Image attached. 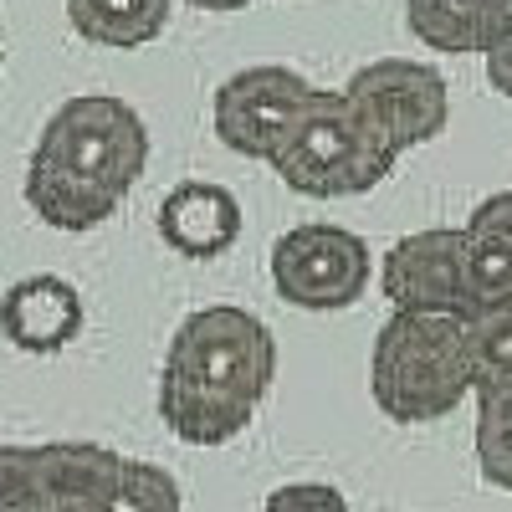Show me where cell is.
I'll return each instance as SVG.
<instances>
[{
	"label": "cell",
	"instance_id": "obj_4",
	"mask_svg": "<svg viewBox=\"0 0 512 512\" xmlns=\"http://www.w3.org/2000/svg\"><path fill=\"white\" fill-rule=\"evenodd\" d=\"M400 144L349 98V88H313L272 159L277 180L308 200L369 195L395 169Z\"/></svg>",
	"mask_w": 512,
	"mask_h": 512
},
{
	"label": "cell",
	"instance_id": "obj_7",
	"mask_svg": "<svg viewBox=\"0 0 512 512\" xmlns=\"http://www.w3.org/2000/svg\"><path fill=\"white\" fill-rule=\"evenodd\" d=\"M349 98L405 149L415 144H431L446 118H451V93H446V77L436 67H425L415 57H379L364 62L349 82Z\"/></svg>",
	"mask_w": 512,
	"mask_h": 512
},
{
	"label": "cell",
	"instance_id": "obj_2",
	"mask_svg": "<svg viewBox=\"0 0 512 512\" xmlns=\"http://www.w3.org/2000/svg\"><path fill=\"white\" fill-rule=\"evenodd\" d=\"M277 379L272 328L236 308H195L164 349L159 415L185 446H226L262 410Z\"/></svg>",
	"mask_w": 512,
	"mask_h": 512
},
{
	"label": "cell",
	"instance_id": "obj_11",
	"mask_svg": "<svg viewBox=\"0 0 512 512\" xmlns=\"http://www.w3.org/2000/svg\"><path fill=\"white\" fill-rule=\"evenodd\" d=\"M461 267L466 297L477 308L512 303V190L487 195L461 226Z\"/></svg>",
	"mask_w": 512,
	"mask_h": 512
},
{
	"label": "cell",
	"instance_id": "obj_5",
	"mask_svg": "<svg viewBox=\"0 0 512 512\" xmlns=\"http://www.w3.org/2000/svg\"><path fill=\"white\" fill-rule=\"evenodd\" d=\"M374 282V251L364 236L333 221H308L277 236L272 246V287L282 303L303 313L354 308Z\"/></svg>",
	"mask_w": 512,
	"mask_h": 512
},
{
	"label": "cell",
	"instance_id": "obj_18",
	"mask_svg": "<svg viewBox=\"0 0 512 512\" xmlns=\"http://www.w3.org/2000/svg\"><path fill=\"white\" fill-rule=\"evenodd\" d=\"M108 512H185V497H180V482L169 477L164 466L128 456L123 482H118Z\"/></svg>",
	"mask_w": 512,
	"mask_h": 512
},
{
	"label": "cell",
	"instance_id": "obj_14",
	"mask_svg": "<svg viewBox=\"0 0 512 512\" xmlns=\"http://www.w3.org/2000/svg\"><path fill=\"white\" fill-rule=\"evenodd\" d=\"M175 0H67V21L82 41L93 47H118L134 52L169 26Z\"/></svg>",
	"mask_w": 512,
	"mask_h": 512
},
{
	"label": "cell",
	"instance_id": "obj_21",
	"mask_svg": "<svg viewBox=\"0 0 512 512\" xmlns=\"http://www.w3.org/2000/svg\"><path fill=\"white\" fill-rule=\"evenodd\" d=\"M185 6H195V11H246L256 0H185Z\"/></svg>",
	"mask_w": 512,
	"mask_h": 512
},
{
	"label": "cell",
	"instance_id": "obj_20",
	"mask_svg": "<svg viewBox=\"0 0 512 512\" xmlns=\"http://www.w3.org/2000/svg\"><path fill=\"white\" fill-rule=\"evenodd\" d=\"M487 82H492V93H502L512 103V31L487 47Z\"/></svg>",
	"mask_w": 512,
	"mask_h": 512
},
{
	"label": "cell",
	"instance_id": "obj_15",
	"mask_svg": "<svg viewBox=\"0 0 512 512\" xmlns=\"http://www.w3.org/2000/svg\"><path fill=\"white\" fill-rule=\"evenodd\" d=\"M477 466L487 487L512 492V384L477 390Z\"/></svg>",
	"mask_w": 512,
	"mask_h": 512
},
{
	"label": "cell",
	"instance_id": "obj_9",
	"mask_svg": "<svg viewBox=\"0 0 512 512\" xmlns=\"http://www.w3.org/2000/svg\"><path fill=\"white\" fill-rule=\"evenodd\" d=\"M82 292L57 272H31L0 292V333L21 354H62L82 333Z\"/></svg>",
	"mask_w": 512,
	"mask_h": 512
},
{
	"label": "cell",
	"instance_id": "obj_1",
	"mask_svg": "<svg viewBox=\"0 0 512 512\" xmlns=\"http://www.w3.org/2000/svg\"><path fill=\"white\" fill-rule=\"evenodd\" d=\"M149 164V128L113 93L67 98L31 144L26 205L52 231H93L134 195Z\"/></svg>",
	"mask_w": 512,
	"mask_h": 512
},
{
	"label": "cell",
	"instance_id": "obj_12",
	"mask_svg": "<svg viewBox=\"0 0 512 512\" xmlns=\"http://www.w3.org/2000/svg\"><path fill=\"white\" fill-rule=\"evenodd\" d=\"M405 26L436 52L466 57L512 31V0H405Z\"/></svg>",
	"mask_w": 512,
	"mask_h": 512
},
{
	"label": "cell",
	"instance_id": "obj_19",
	"mask_svg": "<svg viewBox=\"0 0 512 512\" xmlns=\"http://www.w3.org/2000/svg\"><path fill=\"white\" fill-rule=\"evenodd\" d=\"M262 512H349V497L333 482H282L267 492Z\"/></svg>",
	"mask_w": 512,
	"mask_h": 512
},
{
	"label": "cell",
	"instance_id": "obj_16",
	"mask_svg": "<svg viewBox=\"0 0 512 512\" xmlns=\"http://www.w3.org/2000/svg\"><path fill=\"white\" fill-rule=\"evenodd\" d=\"M0 512H57L41 446H0Z\"/></svg>",
	"mask_w": 512,
	"mask_h": 512
},
{
	"label": "cell",
	"instance_id": "obj_22",
	"mask_svg": "<svg viewBox=\"0 0 512 512\" xmlns=\"http://www.w3.org/2000/svg\"><path fill=\"white\" fill-rule=\"evenodd\" d=\"M0 67H6V31H0Z\"/></svg>",
	"mask_w": 512,
	"mask_h": 512
},
{
	"label": "cell",
	"instance_id": "obj_8",
	"mask_svg": "<svg viewBox=\"0 0 512 512\" xmlns=\"http://www.w3.org/2000/svg\"><path fill=\"white\" fill-rule=\"evenodd\" d=\"M379 292L410 313H472L461 267V226H431L400 236L379 262Z\"/></svg>",
	"mask_w": 512,
	"mask_h": 512
},
{
	"label": "cell",
	"instance_id": "obj_13",
	"mask_svg": "<svg viewBox=\"0 0 512 512\" xmlns=\"http://www.w3.org/2000/svg\"><path fill=\"white\" fill-rule=\"evenodd\" d=\"M41 451H47L57 512H108L128 456H118L113 446H98V441H47Z\"/></svg>",
	"mask_w": 512,
	"mask_h": 512
},
{
	"label": "cell",
	"instance_id": "obj_3",
	"mask_svg": "<svg viewBox=\"0 0 512 512\" xmlns=\"http://www.w3.org/2000/svg\"><path fill=\"white\" fill-rule=\"evenodd\" d=\"M369 395L395 425H425L461 410L466 395H477L466 313L395 308L369 354Z\"/></svg>",
	"mask_w": 512,
	"mask_h": 512
},
{
	"label": "cell",
	"instance_id": "obj_17",
	"mask_svg": "<svg viewBox=\"0 0 512 512\" xmlns=\"http://www.w3.org/2000/svg\"><path fill=\"white\" fill-rule=\"evenodd\" d=\"M466 323H472L477 390H487V384H512V303L477 308V313H466Z\"/></svg>",
	"mask_w": 512,
	"mask_h": 512
},
{
	"label": "cell",
	"instance_id": "obj_10",
	"mask_svg": "<svg viewBox=\"0 0 512 512\" xmlns=\"http://www.w3.org/2000/svg\"><path fill=\"white\" fill-rule=\"evenodd\" d=\"M159 241L190 262H216L241 241V200L216 180H185L159 200Z\"/></svg>",
	"mask_w": 512,
	"mask_h": 512
},
{
	"label": "cell",
	"instance_id": "obj_6",
	"mask_svg": "<svg viewBox=\"0 0 512 512\" xmlns=\"http://www.w3.org/2000/svg\"><path fill=\"white\" fill-rule=\"evenodd\" d=\"M308 98H313V82L303 72L282 67V62L241 67L216 88L210 123H216V139L231 154L272 164L282 139H287V128H292V118L303 113Z\"/></svg>",
	"mask_w": 512,
	"mask_h": 512
}]
</instances>
